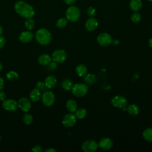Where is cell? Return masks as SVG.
<instances>
[{
    "instance_id": "obj_11",
    "label": "cell",
    "mask_w": 152,
    "mask_h": 152,
    "mask_svg": "<svg viewBox=\"0 0 152 152\" xmlns=\"http://www.w3.org/2000/svg\"><path fill=\"white\" fill-rule=\"evenodd\" d=\"M2 107L7 111H14L18 107V102L13 99H5L2 101Z\"/></svg>"
},
{
    "instance_id": "obj_27",
    "label": "cell",
    "mask_w": 152,
    "mask_h": 152,
    "mask_svg": "<svg viewBox=\"0 0 152 152\" xmlns=\"http://www.w3.org/2000/svg\"><path fill=\"white\" fill-rule=\"evenodd\" d=\"M97 78L94 74H88L84 77V81L88 84H93L96 82Z\"/></svg>"
},
{
    "instance_id": "obj_22",
    "label": "cell",
    "mask_w": 152,
    "mask_h": 152,
    "mask_svg": "<svg viewBox=\"0 0 152 152\" xmlns=\"http://www.w3.org/2000/svg\"><path fill=\"white\" fill-rule=\"evenodd\" d=\"M126 110L131 115H137L139 113L138 107L134 104H130L126 107Z\"/></svg>"
},
{
    "instance_id": "obj_40",
    "label": "cell",
    "mask_w": 152,
    "mask_h": 152,
    "mask_svg": "<svg viewBox=\"0 0 152 152\" xmlns=\"http://www.w3.org/2000/svg\"><path fill=\"white\" fill-rule=\"evenodd\" d=\"M45 152H56V150H55L54 148H48L46 150H45Z\"/></svg>"
},
{
    "instance_id": "obj_35",
    "label": "cell",
    "mask_w": 152,
    "mask_h": 152,
    "mask_svg": "<svg viewBox=\"0 0 152 152\" xmlns=\"http://www.w3.org/2000/svg\"><path fill=\"white\" fill-rule=\"evenodd\" d=\"M6 43V40L4 37L0 36V49H2Z\"/></svg>"
},
{
    "instance_id": "obj_41",
    "label": "cell",
    "mask_w": 152,
    "mask_h": 152,
    "mask_svg": "<svg viewBox=\"0 0 152 152\" xmlns=\"http://www.w3.org/2000/svg\"><path fill=\"white\" fill-rule=\"evenodd\" d=\"M148 45L150 46V47L152 48V38H151L149 41H148Z\"/></svg>"
},
{
    "instance_id": "obj_16",
    "label": "cell",
    "mask_w": 152,
    "mask_h": 152,
    "mask_svg": "<svg viewBox=\"0 0 152 152\" xmlns=\"http://www.w3.org/2000/svg\"><path fill=\"white\" fill-rule=\"evenodd\" d=\"M57 80L56 78L53 75H49L48 76L45 80V84L46 88L49 89L53 88L56 84Z\"/></svg>"
},
{
    "instance_id": "obj_21",
    "label": "cell",
    "mask_w": 152,
    "mask_h": 152,
    "mask_svg": "<svg viewBox=\"0 0 152 152\" xmlns=\"http://www.w3.org/2000/svg\"><path fill=\"white\" fill-rule=\"evenodd\" d=\"M75 72L80 77L86 75L87 72V68L86 65L83 64H79L75 68Z\"/></svg>"
},
{
    "instance_id": "obj_43",
    "label": "cell",
    "mask_w": 152,
    "mask_h": 152,
    "mask_svg": "<svg viewBox=\"0 0 152 152\" xmlns=\"http://www.w3.org/2000/svg\"><path fill=\"white\" fill-rule=\"evenodd\" d=\"M3 69V65H2L1 63H0V71H1Z\"/></svg>"
},
{
    "instance_id": "obj_13",
    "label": "cell",
    "mask_w": 152,
    "mask_h": 152,
    "mask_svg": "<svg viewBox=\"0 0 152 152\" xmlns=\"http://www.w3.org/2000/svg\"><path fill=\"white\" fill-rule=\"evenodd\" d=\"M99 147L103 150H109L113 146V141L109 138L104 137L100 140L98 143Z\"/></svg>"
},
{
    "instance_id": "obj_33",
    "label": "cell",
    "mask_w": 152,
    "mask_h": 152,
    "mask_svg": "<svg viewBox=\"0 0 152 152\" xmlns=\"http://www.w3.org/2000/svg\"><path fill=\"white\" fill-rule=\"evenodd\" d=\"M87 15L90 17H93V16H94L95 14H96V10L92 7H90L88 10H87Z\"/></svg>"
},
{
    "instance_id": "obj_34",
    "label": "cell",
    "mask_w": 152,
    "mask_h": 152,
    "mask_svg": "<svg viewBox=\"0 0 152 152\" xmlns=\"http://www.w3.org/2000/svg\"><path fill=\"white\" fill-rule=\"evenodd\" d=\"M31 150L33 151H35V152H41V151H42V148L41 146H40L39 145H36L32 148Z\"/></svg>"
},
{
    "instance_id": "obj_25",
    "label": "cell",
    "mask_w": 152,
    "mask_h": 152,
    "mask_svg": "<svg viewBox=\"0 0 152 152\" xmlns=\"http://www.w3.org/2000/svg\"><path fill=\"white\" fill-rule=\"evenodd\" d=\"M87 110L84 108H80L75 111V116L77 118L82 119L84 118L87 115Z\"/></svg>"
},
{
    "instance_id": "obj_42",
    "label": "cell",
    "mask_w": 152,
    "mask_h": 152,
    "mask_svg": "<svg viewBox=\"0 0 152 152\" xmlns=\"http://www.w3.org/2000/svg\"><path fill=\"white\" fill-rule=\"evenodd\" d=\"M2 33H3V28H2V27L0 26V36L2 34Z\"/></svg>"
},
{
    "instance_id": "obj_15",
    "label": "cell",
    "mask_w": 152,
    "mask_h": 152,
    "mask_svg": "<svg viewBox=\"0 0 152 152\" xmlns=\"http://www.w3.org/2000/svg\"><path fill=\"white\" fill-rule=\"evenodd\" d=\"M33 38V34L30 31H23L19 36L20 40L23 43H28Z\"/></svg>"
},
{
    "instance_id": "obj_44",
    "label": "cell",
    "mask_w": 152,
    "mask_h": 152,
    "mask_svg": "<svg viewBox=\"0 0 152 152\" xmlns=\"http://www.w3.org/2000/svg\"><path fill=\"white\" fill-rule=\"evenodd\" d=\"M147 1H151V2H152V0H147Z\"/></svg>"
},
{
    "instance_id": "obj_2",
    "label": "cell",
    "mask_w": 152,
    "mask_h": 152,
    "mask_svg": "<svg viewBox=\"0 0 152 152\" xmlns=\"http://www.w3.org/2000/svg\"><path fill=\"white\" fill-rule=\"evenodd\" d=\"M35 38L37 42L42 45L49 44L52 40V35L49 30L45 28L38 30L35 34Z\"/></svg>"
},
{
    "instance_id": "obj_4",
    "label": "cell",
    "mask_w": 152,
    "mask_h": 152,
    "mask_svg": "<svg viewBox=\"0 0 152 152\" xmlns=\"http://www.w3.org/2000/svg\"><path fill=\"white\" fill-rule=\"evenodd\" d=\"M80 17V12L79 9L75 7L71 6L69 7L66 11V19L71 22L77 21Z\"/></svg>"
},
{
    "instance_id": "obj_32",
    "label": "cell",
    "mask_w": 152,
    "mask_h": 152,
    "mask_svg": "<svg viewBox=\"0 0 152 152\" xmlns=\"http://www.w3.org/2000/svg\"><path fill=\"white\" fill-rule=\"evenodd\" d=\"M36 88L40 92H42V93L44 92L46 89V87L45 83L42 82V81H39L36 83Z\"/></svg>"
},
{
    "instance_id": "obj_6",
    "label": "cell",
    "mask_w": 152,
    "mask_h": 152,
    "mask_svg": "<svg viewBox=\"0 0 152 152\" xmlns=\"http://www.w3.org/2000/svg\"><path fill=\"white\" fill-rule=\"evenodd\" d=\"M99 145L96 141L88 140L84 141L81 146L82 150L85 152H94L97 150Z\"/></svg>"
},
{
    "instance_id": "obj_23",
    "label": "cell",
    "mask_w": 152,
    "mask_h": 152,
    "mask_svg": "<svg viewBox=\"0 0 152 152\" xmlns=\"http://www.w3.org/2000/svg\"><path fill=\"white\" fill-rule=\"evenodd\" d=\"M61 86L64 90L68 91L72 89V87L73 86V83L71 80L65 79L62 81Z\"/></svg>"
},
{
    "instance_id": "obj_8",
    "label": "cell",
    "mask_w": 152,
    "mask_h": 152,
    "mask_svg": "<svg viewBox=\"0 0 152 152\" xmlns=\"http://www.w3.org/2000/svg\"><path fill=\"white\" fill-rule=\"evenodd\" d=\"M77 122V118L72 113H68L64 116L62 119V124L67 128H70L75 125Z\"/></svg>"
},
{
    "instance_id": "obj_30",
    "label": "cell",
    "mask_w": 152,
    "mask_h": 152,
    "mask_svg": "<svg viewBox=\"0 0 152 152\" xmlns=\"http://www.w3.org/2000/svg\"><path fill=\"white\" fill-rule=\"evenodd\" d=\"M25 27L28 30H32L34 27V21L31 18L27 19V20L25 21Z\"/></svg>"
},
{
    "instance_id": "obj_26",
    "label": "cell",
    "mask_w": 152,
    "mask_h": 152,
    "mask_svg": "<svg viewBox=\"0 0 152 152\" xmlns=\"http://www.w3.org/2000/svg\"><path fill=\"white\" fill-rule=\"evenodd\" d=\"M7 78L8 80L11 81H15L18 79V74H17V72H16L14 71H9L7 75Z\"/></svg>"
},
{
    "instance_id": "obj_9",
    "label": "cell",
    "mask_w": 152,
    "mask_h": 152,
    "mask_svg": "<svg viewBox=\"0 0 152 152\" xmlns=\"http://www.w3.org/2000/svg\"><path fill=\"white\" fill-rule=\"evenodd\" d=\"M112 104L118 108H124L127 104L126 99L122 96H115L111 99Z\"/></svg>"
},
{
    "instance_id": "obj_45",
    "label": "cell",
    "mask_w": 152,
    "mask_h": 152,
    "mask_svg": "<svg viewBox=\"0 0 152 152\" xmlns=\"http://www.w3.org/2000/svg\"><path fill=\"white\" fill-rule=\"evenodd\" d=\"M0 141H1V136H0Z\"/></svg>"
},
{
    "instance_id": "obj_5",
    "label": "cell",
    "mask_w": 152,
    "mask_h": 152,
    "mask_svg": "<svg viewBox=\"0 0 152 152\" xmlns=\"http://www.w3.org/2000/svg\"><path fill=\"white\" fill-rule=\"evenodd\" d=\"M41 97L42 103L46 106H50L55 102V97L53 93L51 91L45 90L43 92V94Z\"/></svg>"
},
{
    "instance_id": "obj_1",
    "label": "cell",
    "mask_w": 152,
    "mask_h": 152,
    "mask_svg": "<svg viewBox=\"0 0 152 152\" xmlns=\"http://www.w3.org/2000/svg\"><path fill=\"white\" fill-rule=\"evenodd\" d=\"M14 9L18 14L27 19L31 18L34 15L33 8L24 1L17 2L14 5Z\"/></svg>"
},
{
    "instance_id": "obj_20",
    "label": "cell",
    "mask_w": 152,
    "mask_h": 152,
    "mask_svg": "<svg viewBox=\"0 0 152 152\" xmlns=\"http://www.w3.org/2000/svg\"><path fill=\"white\" fill-rule=\"evenodd\" d=\"M129 6L131 9L133 11L137 12L141 9L142 7L141 1V0H131Z\"/></svg>"
},
{
    "instance_id": "obj_29",
    "label": "cell",
    "mask_w": 152,
    "mask_h": 152,
    "mask_svg": "<svg viewBox=\"0 0 152 152\" xmlns=\"http://www.w3.org/2000/svg\"><path fill=\"white\" fill-rule=\"evenodd\" d=\"M68 22V20L65 18H59L57 21H56V26L58 28H62L63 27H64Z\"/></svg>"
},
{
    "instance_id": "obj_39",
    "label": "cell",
    "mask_w": 152,
    "mask_h": 152,
    "mask_svg": "<svg viewBox=\"0 0 152 152\" xmlns=\"http://www.w3.org/2000/svg\"><path fill=\"white\" fill-rule=\"evenodd\" d=\"M65 2L68 4V5H71V4H72L73 3L75 2V0H64Z\"/></svg>"
},
{
    "instance_id": "obj_36",
    "label": "cell",
    "mask_w": 152,
    "mask_h": 152,
    "mask_svg": "<svg viewBox=\"0 0 152 152\" xmlns=\"http://www.w3.org/2000/svg\"><path fill=\"white\" fill-rule=\"evenodd\" d=\"M57 68V64H56V62H50L49 64V68L50 69V70H53L55 69H56Z\"/></svg>"
},
{
    "instance_id": "obj_14",
    "label": "cell",
    "mask_w": 152,
    "mask_h": 152,
    "mask_svg": "<svg viewBox=\"0 0 152 152\" xmlns=\"http://www.w3.org/2000/svg\"><path fill=\"white\" fill-rule=\"evenodd\" d=\"M98 26L97 20L94 17H90L88 18L85 24L86 28L90 31L94 30Z\"/></svg>"
},
{
    "instance_id": "obj_38",
    "label": "cell",
    "mask_w": 152,
    "mask_h": 152,
    "mask_svg": "<svg viewBox=\"0 0 152 152\" xmlns=\"http://www.w3.org/2000/svg\"><path fill=\"white\" fill-rule=\"evenodd\" d=\"M4 87V81L2 77H0V90H1Z\"/></svg>"
},
{
    "instance_id": "obj_12",
    "label": "cell",
    "mask_w": 152,
    "mask_h": 152,
    "mask_svg": "<svg viewBox=\"0 0 152 152\" xmlns=\"http://www.w3.org/2000/svg\"><path fill=\"white\" fill-rule=\"evenodd\" d=\"M18 107L23 111L27 112L31 107V103L27 97H21L18 102Z\"/></svg>"
},
{
    "instance_id": "obj_10",
    "label": "cell",
    "mask_w": 152,
    "mask_h": 152,
    "mask_svg": "<svg viewBox=\"0 0 152 152\" xmlns=\"http://www.w3.org/2000/svg\"><path fill=\"white\" fill-rule=\"evenodd\" d=\"M97 40L99 44L102 46H107L112 42L111 36L107 33L100 34L97 38Z\"/></svg>"
},
{
    "instance_id": "obj_3",
    "label": "cell",
    "mask_w": 152,
    "mask_h": 152,
    "mask_svg": "<svg viewBox=\"0 0 152 152\" xmlns=\"http://www.w3.org/2000/svg\"><path fill=\"white\" fill-rule=\"evenodd\" d=\"M72 93L76 97H83L88 92V87L83 83H77L73 85Z\"/></svg>"
},
{
    "instance_id": "obj_37",
    "label": "cell",
    "mask_w": 152,
    "mask_h": 152,
    "mask_svg": "<svg viewBox=\"0 0 152 152\" xmlns=\"http://www.w3.org/2000/svg\"><path fill=\"white\" fill-rule=\"evenodd\" d=\"M5 98H6V94L5 92L2 91H0V100L3 101L5 99Z\"/></svg>"
},
{
    "instance_id": "obj_24",
    "label": "cell",
    "mask_w": 152,
    "mask_h": 152,
    "mask_svg": "<svg viewBox=\"0 0 152 152\" xmlns=\"http://www.w3.org/2000/svg\"><path fill=\"white\" fill-rule=\"evenodd\" d=\"M143 138L150 142H152V128H148L142 132Z\"/></svg>"
},
{
    "instance_id": "obj_18",
    "label": "cell",
    "mask_w": 152,
    "mask_h": 152,
    "mask_svg": "<svg viewBox=\"0 0 152 152\" xmlns=\"http://www.w3.org/2000/svg\"><path fill=\"white\" fill-rule=\"evenodd\" d=\"M30 99L34 102H38L41 98V92L37 88H34L31 90L29 95Z\"/></svg>"
},
{
    "instance_id": "obj_19",
    "label": "cell",
    "mask_w": 152,
    "mask_h": 152,
    "mask_svg": "<svg viewBox=\"0 0 152 152\" xmlns=\"http://www.w3.org/2000/svg\"><path fill=\"white\" fill-rule=\"evenodd\" d=\"M66 107L69 112L74 113L77 109V104L76 102L73 99H69L66 102Z\"/></svg>"
},
{
    "instance_id": "obj_7",
    "label": "cell",
    "mask_w": 152,
    "mask_h": 152,
    "mask_svg": "<svg viewBox=\"0 0 152 152\" xmlns=\"http://www.w3.org/2000/svg\"><path fill=\"white\" fill-rule=\"evenodd\" d=\"M66 58V53L62 49L56 50L52 53V60L56 63H62L64 62Z\"/></svg>"
},
{
    "instance_id": "obj_28",
    "label": "cell",
    "mask_w": 152,
    "mask_h": 152,
    "mask_svg": "<svg viewBox=\"0 0 152 152\" xmlns=\"http://www.w3.org/2000/svg\"><path fill=\"white\" fill-rule=\"evenodd\" d=\"M23 121L25 124L30 125L33 122V116L30 114L26 113L23 116Z\"/></svg>"
},
{
    "instance_id": "obj_17",
    "label": "cell",
    "mask_w": 152,
    "mask_h": 152,
    "mask_svg": "<svg viewBox=\"0 0 152 152\" xmlns=\"http://www.w3.org/2000/svg\"><path fill=\"white\" fill-rule=\"evenodd\" d=\"M37 61L38 62L42 65H48L51 62L52 58L48 54H42L38 57Z\"/></svg>"
},
{
    "instance_id": "obj_31",
    "label": "cell",
    "mask_w": 152,
    "mask_h": 152,
    "mask_svg": "<svg viewBox=\"0 0 152 152\" xmlns=\"http://www.w3.org/2000/svg\"><path fill=\"white\" fill-rule=\"evenodd\" d=\"M131 20L134 23H138L141 20V15L137 12H135L131 16Z\"/></svg>"
}]
</instances>
